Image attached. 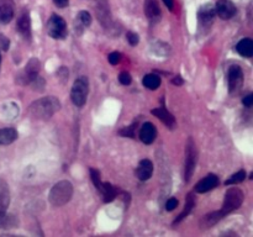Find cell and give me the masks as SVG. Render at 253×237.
<instances>
[{
    "label": "cell",
    "mask_w": 253,
    "mask_h": 237,
    "mask_svg": "<svg viewBox=\"0 0 253 237\" xmlns=\"http://www.w3.org/2000/svg\"><path fill=\"white\" fill-rule=\"evenodd\" d=\"M61 109V103L58 98L54 96H44V98L39 99L34 101L29 106V116L34 120H47L52 118L57 111Z\"/></svg>",
    "instance_id": "obj_1"
},
{
    "label": "cell",
    "mask_w": 253,
    "mask_h": 237,
    "mask_svg": "<svg viewBox=\"0 0 253 237\" xmlns=\"http://www.w3.org/2000/svg\"><path fill=\"white\" fill-rule=\"evenodd\" d=\"M73 195V185L68 180H61L52 187L48 199L53 206L59 207L66 205Z\"/></svg>",
    "instance_id": "obj_2"
},
{
    "label": "cell",
    "mask_w": 253,
    "mask_h": 237,
    "mask_svg": "<svg viewBox=\"0 0 253 237\" xmlns=\"http://www.w3.org/2000/svg\"><path fill=\"white\" fill-rule=\"evenodd\" d=\"M89 93V80L85 76H82L76 79L71 90L72 103L78 108H82L86 103Z\"/></svg>",
    "instance_id": "obj_3"
},
{
    "label": "cell",
    "mask_w": 253,
    "mask_h": 237,
    "mask_svg": "<svg viewBox=\"0 0 253 237\" xmlns=\"http://www.w3.org/2000/svg\"><path fill=\"white\" fill-rule=\"evenodd\" d=\"M244 199L245 195L241 189H239V188H230L226 192V194H225V199L221 207V211L224 212L225 216L229 215L230 212L239 209L242 205V202H244Z\"/></svg>",
    "instance_id": "obj_4"
},
{
    "label": "cell",
    "mask_w": 253,
    "mask_h": 237,
    "mask_svg": "<svg viewBox=\"0 0 253 237\" xmlns=\"http://www.w3.org/2000/svg\"><path fill=\"white\" fill-rule=\"evenodd\" d=\"M47 34L54 40H63L68 35L67 24L59 15L53 14L47 22Z\"/></svg>",
    "instance_id": "obj_5"
},
{
    "label": "cell",
    "mask_w": 253,
    "mask_h": 237,
    "mask_svg": "<svg viewBox=\"0 0 253 237\" xmlns=\"http://www.w3.org/2000/svg\"><path fill=\"white\" fill-rule=\"evenodd\" d=\"M198 159V151L195 147V143L192 138L188 140L187 150H185V164H184V178L185 182H189L194 173L195 165H197Z\"/></svg>",
    "instance_id": "obj_6"
},
{
    "label": "cell",
    "mask_w": 253,
    "mask_h": 237,
    "mask_svg": "<svg viewBox=\"0 0 253 237\" xmlns=\"http://www.w3.org/2000/svg\"><path fill=\"white\" fill-rule=\"evenodd\" d=\"M40 62L37 58H31L29 63L25 66V68L17 76L16 80L17 83L22 84V85H26V84L34 83L36 80V78L39 77L40 72Z\"/></svg>",
    "instance_id": "obj_7"
},
{
    "label": "cell",
    "mask_w": 253,
    "mask_h": 237,
    "mask_svg": "<svg viewBox=\"0 0 253 237\" xmlns=\"http://www.w3.org/2000/svg\"><path fill=\"white\" fill-rule=\"evenodd\" d=\"M229 91L230 93H236L240 90L242 85H244V72H242L240 66H231L229 69Z\"/></svg>",
    "instance_id": "obj_8"
},
{
    "label": "cell",
    "mask_w": 253,
    "mask_h": 237,
    "mask_svg": "<svg viewBox=\"0 0 253 237\" xmlns=\"http://www.w3.org/2000/svg\"><path fill=\"white\" fill-rule=\"evenodd\" d=\"M215 11L222 20H229L236 14V6L231 0H219L215 6Z\"/></svg>",
    "instance_id": "obj_9"
},
{
    "label": "cell",
    "mask_w": 253,
    "mask_h": 237,
    "mask_svg": "<svg viewBox=\"0 0 253 237\" xmlns=\"http://www.w3.org/2000/svg\"><path fill=\"white\" fill-rule=\"evenodd\" d=\"M15 4L12 0H0V24L6 25L14 19Z\"/></svg>",
    "instance_id": "obj_10"
},
{
    "label": "cell",
    "mask_w": 253,
    "mask_h": 237,
    "mask_svg": "<svg viewBox=\"0 0 253 237\" xmlns=\"http://www.w3.org/2000/svg\"><path fill=\"white\" fill-rule=\"evenodd\" d=\"M217 185H219V177L216 174H209L205 178H203L200 182L197 183V185H195V192L203 194V193H208L210 190L215 189Z\"/></svg>",
    "instance_id": "obj_11"
},
{
    "label": "cell",
    "mask_w": 253,
    "mask_h": 237,
    "mask_svg": "<svg viewBox=\"0 0 253 237\" xmlns=\"http://www.w3.org/2000/svg\"><path fill=\"white\" fill-rule=\"evenodd\" d=\"M215 14H216V11H215V7L212 5H204L203 7H200L199 14H198L199 24L204 27H210L214 22Z\"/></svg>",
    "instance_id": "obj_12"
},
{
    "label": "cell",
    "mask_w": 253,
    "mask_h": 237,
    "mask_svg": "<svg viewBox=\"0 0 253 237\" xmlns=\"http://www.w3.org/2000/svg\"><path fill=\"white\" fill-rule=\"evenodd\" d=\"M17 31L21 35L22 39L30 41L31 40V17L29 12H24L17 20Z\"/></svg>",
    "instance_id": "obj_13"
},
{
    "label": "cell",
    "mask_w": 253,
    "mask_h": 237,
    "mask_svg": "<svg viewBox=\"0 0 253 237\" xmlns=\"http://www.w3.org/2000/svg\"><path fill=\"white\" fill-rule=\"evenodd\" d=\"M145 9L146 16L148 17L151 22H158L161 19V7L158 5L157 0H145Z\"/></svg>",
    "instance_id": "obj_14"
},
{
    "label": "cell",
    "mask_w": 253,
    "mask_h": 237,
    "mask_svg": "<svg viewBox=\"0 0 253 237\" xmlns=\"http://www.w3.org/2000/svg\"><path fill=\"white\" fill-rule=\"evenodd\" d=\"M156 136H157V130L152 122H145L141 126L140 138L145 145H151L156 140Z\"/></svg>",
    "instance_id": "obj_15"
},
{
    "label": "cell",
    "mask_w": 253,
    "mask_h": 237,
    "mask_svg": "<svg viewBox=\"0 0 253 237\" xmlns=\"http://www.w3.org/2000/svg\"><path fill=\"white\" fill-rule=\"evenodd\" d=\"M152 173L153 163L150 159H142L138 163V167L136 169V174H137L138 179L142 180V182H146V180H148L152 177Z\"/></svg>",
    "instance_id": "obj_16"
},
{
    "label": "cell",
    "mask_w": 253,
    "mask_h": 237,
    "mask_svg": "<svg viewBox=\"0 0 253 237\" xmlns=\"http://www.w3.org/2000/svg\"><path fill=\"white\" fill-rule=\"evenodd\" d=\"M224 217H225V214L221 211V210H219V211L209 212V214L202 217V220H200V227H202L203 230L210 229V227L216 225L217 222H219L221 219H224Z\"/></svg>",
    "instance_id": "obj_17"
},
{
    "label": "cell",
    "mask_w": 253,
    "mask_h": 237,
    "mask_svg": "<svg viewBox=\"0 0 253 237\" xmlns=\"http://www.w3.org/2000/svg\"><path fill=\"white\" fill-rule=\"evenodd\" d=\"M91 24V15L88 11L83 10V11H79L77 15L76 20H74V29L78 32L79 35L86 29V27L90 26Z\"/></svg>",
    "instance_id": "obj_18"
},
{
    "label": "cell",
    "mask_w": 253,
    "mask_h": 237,
    "mask_svg": "<svg viewBox=\"0 0 253 237\" xmlns=\"http://www.w3.org/2000/svg\"><path fill=\"white\" fill-rule=\"evenodd\" d=\"M152 115L157 116L166 126H168L169 128H174L175 127V118L169 111L167 110L166 108H158V109H153L152 110Z\"/></svg>",
    "instance_id": "obj_19"
},
{
    "label": "cell",
    "mask_w": 253,
    "mask_h": 237,
    "mask_svg": "<svg viewBox=\"0 0 253 237\" xmlns=\"http://www.w3.org/2000/svg\"><path fill=\"white\" fill-rule=\"evenodd\" d=\"M10 204L9 185L4 179H0V212L6 211Z\"/></svg>",
    "instance_id": "obj_20"
},
{
    "label": "cell",
    "mask_w": 253,
    "mask_h": 237,
    "mask_svg": "<svg viewBox=\"0 0 253 237\" xmlns=\"http://www.w3.org/2000/svg\"><path fill=\"white\" fill-rule=\"evenodd\" d=\"M236 49L242 57H246V58H251V57L253 56V41L251 39H250V37L242 39L241 41L237 43Z\"/></svg>",
    "instance_id": "obj_21"
},
{
    "label": "cell",
    "mask_w": 253,
    "mask_h": 237,
    "mask_svg": "<svg viewBox=\"0 0 253 237\" xmlns=\"http://www.w3.org/2000/svg\"><path fill=\"white\" fill-rule=\"evenodd\" d=\"M17 138V132L15 128L6 127L0 128V146L10 145Z\"/></svg>",
    "instance_id": "obj_22"
},
{
    "label": "cell",
    "mask_w": 253,
    "mask_h": 237,
    "mask_svg": "<svg viewBox=\"0 0 253 237\" xmlns=\"http://www.w3.org/2000/svg\"><path fill=\"white\" fill-rule=\"evenodd\" d=\"M100 192L101 197H103V201L104 202H110L113 201L114 198L116 197V189L110 184V183H103L101 182L100 185Z\"/></svg>",
    "instance_id": "obj_23"
},
{
    "label": "cell",
    "mask_w": 253,
    "mask_h": 237,
    "mask_svg": "<svg viewBox=\"0 0 253 237\" xmlns=\"http://www.w3.org/2000/svg\"><path fill=\"white\" fill-rule=\"evenodd\" d=\"M194 206H195V198H194V194H193V193H189V194H188L187 204H185L184 210H183V211L179 214V216H178L177 219H175V221L173 222V225H177V224H179L180 221H183V220H184L185 217H187L188 215H189L190 212H192L193 207H194Z\"/></svg>",
    "instance_id": "obj_24"
},
{
    "label": "cell",
    "mask_w": 253,
    "mask_h": 237,
    "mask_svg": "<svg viewBox=\"0 0 253 237\" xmlns=\"http://www.w3.org/2000/svg\"><path fill=\"white\" fill-rule=\"evenodd\" d=\"M143 85L147 89H151V90H156V89L160 88L161 85V78L155 73H150L147 76H145L142 80Z\"/></svg>",
    "instance_id": "obj_25"
},
{
    "label": "cell",
    "mask_w": 253,
    "mask_h": 237,
    "mask_svg": "<svg viewBox=\"0 0 253 237\" xmlns=\"http://www.w3.org/2000/svg\"><path fill=\"white\" fill-rule=\"evenodd\" d=\"M17 225V220L11 215H7L6 211L0 212V229H10Z\"/></svg>",
    "instance_id": "obj_26"
},
{
    "label": "cell",
    "mask_w": 253,
    "mask_h": 237,
    "mask_svg": "<svg viewBox=\"0 0 253 237\" xmlns=\"http://www.w3.org/2000/svg\"><path fill=\"white\" fill-rule=\"evenodd\" d=\"M245 178H246V172L245 170H240V172L235 173V174H232L231 177L229 178V179L225 182V184L227 185H235V184H239V183H242L245 180Z\"/></svg>",
    "instance_id": "obj_27"
},
{
    "label": "cell",
    "mask_w": 253,
    "mask_h": 237,
    "mask_svg": "<svg viewBox=\"0 0 253 237\" xmlns=\"http://www.w3.org/2000/svg\"><path fill=\"white\" fill-rule=\"evenodd\" d=\"M90 178L93 180V184L95 185L96 189H100L101 185V179H100V174H99V170H96L95 168H90Z\"/></svg>",
    "instance_id": "obj_28"
},
{
    "label": "cell",
    "mask_w": 253,
    "mask_h": 237,
    "mask_svg": "<svg viewBox=\"0 0 253 237\" xmlns=\"http://www.w3.org/2000/svg\"><path fill=\"white\" fill-rule=\"evenodd\" d=\"M119 81H120L123 85H130L131 81H132V78H131L130 73H127V72H121V73L119 74Z\"/></svg>",
    "instance_id": "obj_29"
},
{
    "label": "cell",
    "mask_w": 253,
    "mask_h": 237,
    "mask_svg": "<svg viewBox=\"0 0 253 237\" xmlns=\"http://www.w3.org/2000/svg\"><path fill=\"white\" fill-rule=\"evenodd\" d=\"M126 39H127L128 43H130L131 46H136V44L138 43V41H140V37H138V35L135 34V32H132V31H128L127 34H126Z\"/></svg>",
    "instance_id": "obj_30"
},
{
    "label": "cell",
    "mask_w": 253,
    "mask_h": 237,
    "mask_svg": "<svg viewBox=\"0 0 253 237\" xmlns=\"http://www.w3.org/2000/svg\"><path fill=\"white\" fill-rule=\"evenodd\" d=\"M136 123H133V125H131L130 127H126V128H123V130L120 131V135L121 136H127V137H135V127Z\"/></svg>",
    "instance_id": "obj_31"
},
{
    "label": "cell",
    "mask_w": 253,
    "mask_h": 237,
    "mask_svg": "<svg viewBox=\"0 0 253 237\" xmlns=\"http://www.w3.org/2000/svg\"><path fill=\"white\" fill-rule=\"evenodd\" d=\"M108 59H109V63L113 64V66H116V64H119V62H120L121 56L119 52H111V53L109 54Z\"/></svg>",
    "instance_id": "obj_32"
},
{
    "label": "cell",
    "mask_w": 253,
    "mask_h": 237,
    "mask_svg": "<svg viewBox=\"0 0 253 237\" xmlns=\"http://www.w3.org/2000/svg\"><path fill=\"white\" fill-rule=\"evenodd\" d=\"M10 46V41L6 36H4L2 34H0V49L2 51H7Z\"/></svg>",
    "instance_id": "obj_33"
},
{
    "label": "cell",
    "mask_w": 253,
    "mask_h": 237,
    "mask_svg": "<svg viewBox=\"0 0 253 237\" xmlns=\"http://www.w3.org/2000/svg\"><path fill=\"white\" fill-rule=\"evenodd\" d=\"M178 199H175V198H170V199L167 200V202H166V209L168 210V211H172V210H174L175 207L178 206Z\"/></svg>",
    "instance_id": "obj_34"
},
{
    "label": "cell",
    "mask_w": 253,
    "mask_h": 237,
    "mask_svg": "<svg viewBox=\"0 0 253 237\" xmlns=\"http://www.w3.org/2000/svg\"><path fill=\"white\" fill-rule=\"evenodd\" d=\"M242 103H244L245 106H247V108H251L253 105V95L252 94H249V95H246L244 98V100H242Z\"/></svg>",
    "instance_id": "obj_35"
},
{
    "label": "cell",
    "mask_w": 253,
    "mask_h": 237,
    "mask_svg": "<svg viewBox=\"0 0 253 237\" xmlns=\"http://www.w3.org/2000/svg\"><path fill=\"white\" fill-rule=\"evenodd\" d=\"M53 2L56 4V6L58 7L68 6V0H53Z\"/></svg>",
    "instance_id": "obj_36"
},
{
    "label": "cell",
    "mask_w": 253,
    "mask_h": 237,
    "mask_svg": "<svg viewBox=\"0 0 253 237\" xmlns=\"http://www.w3.org/2000/svg\"><path fill=\"white\" fill-rule=\"evenodd\" d=\"M184 83V79H182V77L177 76L175 78H173L172 80V84H174V85H182V84Z\"/></svg>",
    "instance_id": "obj_37"
},
{
    "label": "cell",
    "mask_w": 253,
    "mask_h": 237,
    "mask_svg": "<svg viewBox=\"0 0 253 237\" xmlns=\"http://www.w3.org/2000/svg\"><path fill=\"white\" fill-rule=\"evenodd\" d=\"M163 2H165L166 6H167L170 11H173V7H174V0H163Z\"/></svg>",
    "instance_id": "obj_38"
},
{
    "label": "cell",
    "mask_w": 253,
    "mask_h": 237,
    "mask_svg": "<svg viewBox=\"0 0 253 237\" xmlns=\"http://www.w3.org/2000/svg\"><path fill=\"white\" fill-rule=\"evenodd\" d=\"M0 66H1V53H0Z\"/></svg>",
    "instance_id": "obj_39"
}]
</instances>
